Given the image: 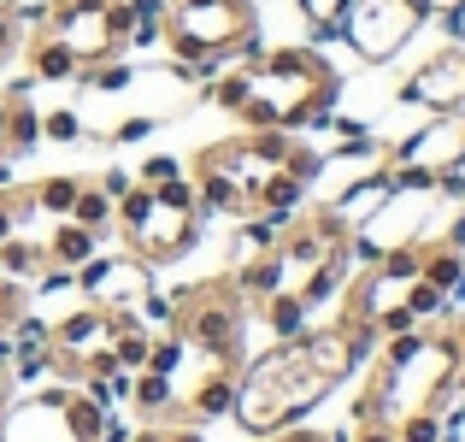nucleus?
Instances as JSON below:
<instances>
[{"instance_id":"obj_1","label":"nucleus","mask_w":465,"mask_h":442,"mask_svg":"<svg viewBox=\"0 0 465 442\" xmlns=\"http://www.w3.org/2000/svg\"><path fill=\"white\" fill-rule=\"evenodd\" d=\"M377 325L360 313L336 318L324 330H301V337L277 342L265 360H253V372L236 384V419L248 437H277L289 425H301L365 354L377 348Z\"/></svg>"},{"instance_id":"obj_2","label":"nucleus","mask_w":465,"mask_h":442,"mask_svg":"<svg viewBox=\"0 0 465 442\" xmlns=\"http://www.w3.org/2000/svg\"><path fill=\"white\" fill-rule=\"evenodd\" d=\"M430 18H436L430 0H353L348 18H341V35L353 42L360 59L389 65V59H395Z\"/></svg>"},{"instance_id":"obj_3","label":"nucleus","mask_w":465,"mask_h":442,"mask_svg":"<svg viewBox=\"0 0 465 442\" xmlns=\"http://www.w3.org/2000/svg\"><path fill=\"white\" fill-rule=\"evenodd\" d=\"M194 242H201V218L183 213V206H165L159 195L136 225H124V248L136 254L142 266H165V260H177V254H189Z\"/></svg>"},{"instance_id":"obj_4","label":"nucleus","mask_w":465,"mask_h":442,"mask_svg":"<svg viewBox=\"0 0 465 442\" xmlns=\"http://www.w3.org/2000/svg\"><path fill=\"white\" fill-rule=\"evenodd\" d=\"M401 101L419 106V113H460L465 106V47L448 42L401 83Z\"/></svg>"},{"instance_id":"obj_5","label":"nucleus","mask_w":465,"mask_h":442,"mask_svg":"<svg viewBox=\"0 0 465 442\" xmlns=\"http://www.w3.org/2000/svg\"><path fill=\"white\" fill-rule=\"evenodd\" d=\"M77 289L89 295L101 313H136V301L148 295V266L130 260H83L77 266Z\"/></svg>"},{"instance_id":"obj_6","label":"nucleus","mask_w":465,"mask_h":442,"mask_svg":"<svg viewBox=\"0 0 465 442\" xmlns=\"http://www.w3.org/2000/svg\"><path fill=\"white\" fill-rule=\"evenodd\" d=\"M460 154H465V118L460 113H436V125H424L419 136H407V142L389 147V159L419 166V171H430V177H442Z\"/></svg>"},{"instance_id":"obj_7","label":"nucleus","mask_w":465,"mask_h":442,"mask_svg":"<svg viewBox=\"0 0 465 442\" xmlns=\"http://www.w3.org/2000/svg\"><path fill=\"white\" fill-rule=\"evenodd\" d=\"M24 59H30V77L35 83H77L83 77V59L71 54L59 35H47V30L30 42V54H24Z\"/></svg>"},{"instance_id":"obj_8","label":"nucleus","mask_w":465,"mask_h":442,"mask_svg":"<svg viewBox=\"0 0 465 442\" xmlns=\"http://www.w3.org/2000/svg\"><path fill=\"white\" fill-rule=\"evenodd\" d=\"M94 242H101V236H94V230H83V225H59L54 230V236H47V266H65V272H77V266L83 260H94Z\"/></svg>"},{"instance_id":"obj_9","label":"nucleus","mask_w":465,"mask_h":442,"mask_svg":"<svg viewBox=\"0 0 465 442\" xmlns=\"http://www.w3.org/2000/svg\"><path fill=\"white\" fill-rule=\"evenodd\" d=\"M307 313H312V306L301 301V289H277V295H265V325H272V337H277V342L301 337V330H307Z\"/></svg>"},{"instance_id":"obj_10","label":"nucleus","mask_w":465,"mask_h":442,"mask_svg":"<svg viewBox=\"0 0 465 442\" xmlns=\"http://www.w3.org/2000/svg\"><path fill=\"white\" fill-rule=\"evenodd\" d=\"M71 225H83V230H94V236H101L106 225H118V201L113 195H101V189H89V183H83V195L77 201H71Z\"/></svg>"},{"instance_id":"obj_11","label":"nucleus","mask_w":465,"mask_h":442,"mask_svg":"<svg viewBox=\"0 0 465 442\" xmlns=\"http://www.w3.org/2000/svg\"><path fill=\"white\" fill-rule=\"evenodd\" d=\"M230 407H236V372H213L201 384V396L189 401L194 419H218V413H230Z\"/></svg>"},{"instance_id":"obj_12","label":"nucleus","mask_w":465,"mask_h":442,"mask_svg":"<svg viewBox=\"0 0 465 442\" xmlns=\"http://www.w3.org/2000/svg\"><path fill=\"white\" fill-rule=\"evenodd\" d=\"M348 6H353V0H301V18L312 24V42H318V47L341 35V18H348Z\"/></svg>"},{"instance_id":"obj_13","label":"nucleus","mask_w":465,"mask_h":442,"mask_svg":"<svg viewBox=\"0 0 465 442\" xmlns=\"http://www.w3.org/2000/svg\"><path fill=\"white\" fill-rule=\"evenodd\" d=\"M77 195H83L77 177H47V183H35V213H59V218H65Z\"/></svg>"},{"instance_id":"obj_14","label":"nucleus","mask_w":465,"mask_h":442,"mask_svg":"<svg viewBox=\"0 0 465 442\" xmlns=\"http://www.w3.org/2000/svg\"><path fill=\"white\" fill-rule=\"evenodd\" d=\"M130 401H136L142 413L171 407V377H159V372H136V377H130Z\"/></svg>"},{"instance_id":"obj_15","label":"nucleus","mask_w":465,"mask_h":442,"mask_svg":"<svg viewBox=\"0 0 465 442\" xmlns=\"http://www.w3.org/2000/svg\"><path fill=\"white\" fill-rule=\"evenodd\" d=\"M42 136H47V142H77V136H83V118L71 113V106H59V113L42 118Z\"/></svg>"},{"instance_id":"obj_16","label":"nucleus","mask_w":465,"mask_h":442,"mask_svg":"<svg viewBox=\"0 0 465 442\" xmlns=\"http://www.w3.org/2000/svg\"><path fill=\"white\" fill-rule=\"evenodd\" d=\"M177 366H183V337H165V342H153V354H148V372L171 377Z\"/></svg>"},{"instance_id":"obj_17","label":"nucleus","mask_w":465,"mask_h":442,"mask_svg":"<svg viewBox=\"0 0 465 442\" xmlns=\"http://www.w3.org/2000/svg\"><path fill=\"white\" fill-rule=\"evenodd\" d=\"M171 177H183V166L171 154H159V159H148V166L136 171V183H148V189H159V183H171Z\"/></svg>"},{"instance_id":"obj_18","label":"nucleus","mask_w":465,"mask_h":442,"mask_svg":"<svg viewBox=\"0 0 465 442\" xmlns=\"http://www.w3.org/2000/svg\"><path fill=\"white\" fill-rule=\"evenodd\" d=\"M153 125H159L153 113H136V118H124V125H113V142H142V136H153Z\"/></svg>"},{"instance_id":"obj_19","label":"nucleus","mask_w":465,"mask_h":442,"mask_svg":"<svg viewBox=\"0 0 465 442\" xmlns=\"http://www.w3.org/2000/svg\"><path fill=\"white\" fill-rule=\"evenodd\" d=\"M94 189H101V195H113V201H124V195L136 189V177H130L124 166H113V171H101V183H94Z\"/></svg>"},{"instance_id":"obj_20","label":"nucleus","mask_w":465,"mask_h":442,"mask_svg":"<svg viewBox=\"0 0 465 442\" xmlns=\"http://www.w3.org/2000/svg\"><path fill=\"white\" fill-rule=\"evenodd\" d=\"M348 442H401V437H395V425H383V419H371V425H360V431H353Z\"/></svg>"},{"instance_id":"obj_21","label":"nucleus","mask_w":465,"mask_h":442,"mask_svg":"<svg viewBox=\"0 0 465 442\" xmlns=\"http://www.w3.org/2000/svg\"><path fill=\"white\" fill-rule=\"evenodd\" d=\"M6 125H12V101L0 95V142H6Z\"/></svg>"},{"instance_id":"obj_22","label":"nucleus","mask_w":465,"mask_h":442,"mask_svg":"<svg viewBox=\"0 0 465 442\" xmlns=\"http://www.w3.org/2000/svg\"><path fill=\"white\" fill-rule=\"evenodd\" d=\"M454 6H465V0H430V12L442 18V12H454Z\"/></svg>"},{"instance_id":"obj_23","label":"nucleus","mask_w":465,"mask_h":442,"mask_svg":"<svg viewBox=\"0 0 465 442\" xmlns=\"http://www.w3.org/2000/svg\"><path fill=\"white\" fill-rule=\"evenodd\" d=\"M165 442H201V431H165Z\"/></svg>"},{"instance_id":"obj_24","label":"nucleus","mask_w":465,"mask_h":442,"mask_svg":"<svg viewBox=\"0 0 465 442\" xmlns=\"http://www.w3.org/2000/svg\"><path fill=\"white\" fill-rule=\"evenodd\" d=\"M454 348H460V360H465V330H454Z\"/></svg>"}]
</instances>
